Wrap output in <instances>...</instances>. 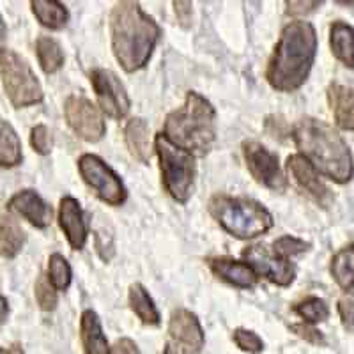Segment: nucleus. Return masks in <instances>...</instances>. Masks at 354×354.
Here are the masks:
<instances>
[{
    "label": "nucleus",
    "mask_w": 354,
    "mask_h": 354,
    "mask_svg": "<svg viewBox=\"0 0 354 354\" xmlns=\"http://www.w3.org/2000/svg\"><path fill=\"white\" fill-rule=\"evenodd\" d=\"M317 53V36L308 21H290L280 34L273 50L266 78L280 93H292L301 87L314 66Z\"/></svg>",
    "instance_id": "1"
},
{
    "label": "nucleus",
    "mask_w": 354,
    "mask_h": 354,
    "mask_svg": "<svg viewBox=\"0 0 354 354\" xmlns=\"http://www.w3.org/2000/svg\"><path fill=\"white\" fill-rule=\"evenodd\" d=\"M112 50L117 62L128 73L149 62L161 36V28L137 2H117L110 15Z\"/></svg>",
    "instance_id": "2"
},
{
    "label": "nucleus",
    "mask_w": 354,
    "mask_h": 354,
    "mask_svg": "<svg viewBox=\"0 0 354 354\" xmlns=\"http://www.w3.org/2000/svg\"><path fill=\"white\" fill-rule=\"evenodd\" d=\"M290 137L301 156H305L319 174L330 177L338 185L351 181L354 172L353 156L349 145L337 129L314 117H303L294 124Z\"/></svg>",
    "instance_id": "3"
},
{
    "label": "nucleus",
    "mask_w": 354,
    "mask_h": 354,
    "mask_svg": "<svg viewBox=\"0 0 354 354\" xmlns=\"http://www.w3.org/2000/svg\"><path fill=\"white\" fill-rule=\"evenodd\" d=\"M163 137L192 156L209 153L216 140V110L211 101L189 91L185 105L167 115Z\"/></svg>",
    "instance_id": "4"
},
{
    "label": "nucleus",
    "mask_w": 354,
    "mask_h": 354,
    "mask_svg": "<svg viewBox=\"0 0 354 354\" xmlns=\"http://www.w3.org/2000/svg\"><path fill=\"white\" fill-rule=\"evenodd\" d=\"M209 213L221 229L238 239H254L273 227L270 211L246 197L214 195L209 201Z\"/></svg>",
    "instance_id": "5"
},
{
    "label": "nucleus",
    "mask_w": 354,
    "mask_h": 354,
    "mask_svg": "<svg viewBox=\"0 0 354 354\" xmlns=\"http://www.w3.org/2000/svg\"><path fill=\"white\" fill-rule=\"evenodd\" d=\"M154 151L160 160L163 186L174 201L186 204L194 194L192 189H194L195 174H197L195 156L170 144L163 137V133H158L154 137Z\"/></svg>",
    "instance_id": "6"
},
{
    "label": "nucleus",
    "mask_w": 354,
    "mask_h": 354,
    "mask_svg": "<svg viewBox=\"0 0 354 354\" xmlns=\"http://www.w3.org/2000/svg\"><path fill=\"white\" fill-rule=\"evenodd\" d=\"M0 77L9 101L17 109L37 105L43 101V87L39 80L18 53L6 52L0 57Z\"/></svg>",
    "instance_id": "7"
},
{
    "label": "nucleus",
    "mask_w": 354,
    "mask_h": 354,
    "mask_svg": "<svg viewBox=\"0 0 354 354\" xmlns=\"http://www.w3.org/2000/svg\"><path fill=\"white\" fill-rule=\"evenodd\" d=\"M78 170L84 181L103 202L110 205H121L128 197L124 183L105 161L96 154H84L78 160Z\"/></svg>",
    "instance_id": "8"
},
{
    "label": "nucleus",
    "mask_w": 354,
    "mask_h": 354,
    "mask_svg": "<svg viewBox=\"0 0 354 354\" xmlns=\"http://www.w3.org/2000/svg\"><path fill=\"white\" fill-rule=\"evenodd\" d=\"M69 128L85 142H100L105 137L106 124L101 110L84 96H69L64 103Z\"/></svg>",
    "instance_id": "9"
},
{
    "label": "nucleus",
    "mask_w": 354,
    "mask_h": 354,
    "mask_svg": "<svg viewBox=\"0 0 354 354\" xmlns=\"http://www.w3.org/2000/svg\"><path fill=\"white\" fill-rule=\"evenodd\" d=\"M243 156L255 181L273 192H283L287 188L286 176L280 169L278 156L268 147L259 142L246 140L243 142Z\"/></svg>",
    "instance_id": "10"
},
{
    "label": "nucleus",
    "mask_w": 354,
    "mask_h": 354,
    "mask_svg": "<svg viewBox=\"0 0 354 354\" xmlns=\"http://www.w3.org/2000/svg\"><path fill=\"white\" fill-rule=\"evenodd\" d=\"M91 84L96 93L97 103L106 115L113 119L126 117V113L129 112V96L115 73L101 68L93 69Z\"/></svg>",
    "instance_id": "11"
},
{
    "label": "nucleus",
    "mask_w": 354,
    "mask_h": 354,
    "mask_svg": "<svg viewBox=\"0 0 354 354\" xmlns=\"http://www.w3.org/2000/svg\"><path fill=\"white\" fill-rule=\"evenodd\" d=\"M243 259L248 262L259 277H266L270 282L280 287H287L294 282L296 268L289 262V259L280 257L274 254L273 248L262 245H252L243 250Z\"/></svg>",
    "instance_id": "12"
},
{
    "label": "nucleus",
    "mask_w": 354,
    "mask_h": 354,
    "mask_svg": "<svg viewBox=\"0 0 354 354\" xmlns=\"http://www.w3.org/2000/svg\"><path fill=\"white\" fill-rule=\"evenodd\" d=\"M169 333L185 354L201 353L205 344L204 330L197 315L185 308L174 310L170 315Z\"/></svg>",
    "instance_id": "13"
},
{
    "label": "nucleus",
    "mask_w": 354,
    "mask_h": 354,
    "mask_svg": "<svg viewBox=\"0 0 354 354\" xmlns=\"http://www.w3.org/2000/svg\"><path fill=\"white\" fill-rule=\"evenodd\" d=\"M287 170H289L294 181H296V185L308 197L314 198L317 204H321L322 207H328L331 204L333 195H331L330 188L322 183L315 167L305 156H301V154H290L287 158Z\"/></svg>",
    "instance_id": "14"
},
{
    "label": "nucleus",
    "mask_w": 354,
    "mask_h": 354,
    "mask_svg": "<svg viewBox=\"0 0 354 354\" xmlns=\"http://www.w3.org/2000/svg\"><path fill=\"white\" fill-rule=\"evenodd\" d=\"M6 207L12 213L20 214L30 225L37 227V229H46L53 220L52 205L46 204L34 189H21V192L15 194L9 198Z\"/></svg>",
    "instance_id": "15"
},
{
    "label": "nucleus",
    "mask_w": 354,
    "mask_h": 354,
    "mask_svg": "<svg viewBox=\"0 0 354 354\" xmlns=\"http://www.w3.org/2000/svg\"><path fill=\"white\" fill-rule=\"evenodd\" d=\"M59 225L73 250H82L87 241V223L77 198L64 197L59 204Z\"/></svg>",
    "instance_id": "16"
},
{
    "label": "nucleus",
    "mask_w": 354,
    "mask_h": 354,
    "mask_svg": "<svg viewBox=\"0 0 354 354\" xmlns=\"http://www.w3.org/2000/svg\"><path fill=\"white\" fill-rule=\"evenodd\" d=\"M209 268L218 278L239 289H252L257 283V271L248 262L236 261L230 257H216L209 261Z\"/></svg>",
    "instance_id": "17"
},
{
    "label": "nucleus",
    "mask_w": 354,
    "mask_h": 354,
    "mask_svg": "<svg viewBox=\"0 0 354 354\" xmlns=\"http://www.w3.org/2000/svg\"><path fill=\"white\" fill-rule=\"evenodd\" d=\"M80 337L85 354H112L100 317L94 310H84L80 319Z\"/></svg>",
    "instance_id": "18"
},
{
    "label": "nucleus",
    "mask_w": 354,
    "mask_h": 354,
    "mask_svg": "<svg viewBox=\"0 0 354 354\" xmlns=\"http://www.w3.org/2000/svg\"><path fill=\"white\" fill-rule=\"evenodd\" d=\"M328 101L338 128L354 131V93L349 87L331 84L328 87Z\"/></svg>",
    "instance_id": "19"
},
{
    "label": "nucleus",
    "mask_w": 354,
    "mask_h": 354,
    "mask_svg": "<svg viewBox=\"0 0 354 354\" xmlns=\"http://www.w3.org/2000/svg\"><path fill=\"white\" fill-rule=\"evenodd\" d=\"M124 138L131 156L140 161V163H149L151 154H153L151 131L147 122L142 117H133V119H129L124 128Z\"/></svg>",
    "instance_id": "20"
},
{
    "label": "nucleus",
    "mask_w": 354,
    "mask_h": 354,
    "mask_svg": "<svg viewBox=\"0 0 354 354\" xmlns=\"http://www.w3.org/2000/svg\"><path fill=\"white\" fill-rule=\"evenodd\" d=\"M330 46L333 55L347 68H354V28L344 21L330 27Z\"/></svg>",
    "instance_id": "21"
},
{
    "label": "nucleus",
    "mask_w": 354,
    "mask_h": 354,
    "mask_svg": "<svg viewBox=\"0 0 354 354\" xmlns=\"http://www.w3.org/2000/svg\"><path fill=\"white\" fill-rule=\"evenodd\" d=\"M25 245V232L17 220L9 214L0 216V255L15 259Z\"/></svg>",
    "instance_id": "22"
},
{
    "label": "nucleus",
    "mask_w": 354,
    "mask_h": 354,
    "mask_svg": "<svg viewBox=\"0 0 354 354\" xmlns=\"http://www.w3.org/2000/svg\"><path fill=\"white\" fill-rule=\"evenodd\" d=\"M30 6H32L34 17L43 27L61 30L68 25L69 12L61 2H57V0H32Z\"/></svg>",
    "instance_id": "23"
},
{
    "label": "nucleus",
    "mask_w": 354,
    "mask_h": 354,
    "mask_svg": "<svg viewBox=\"0 0 354 354\" xmlns=\"http://www.w3.org/2000/svg\"><path fill=\"white\" fill-rule=\"evenodd\" d=\"M129 306L138 319L147 326H158L161 321L160 312L154 305L153 298L149 296L147 289L142 283H133L129 287Z\"/></svg>",
    "instance_id": "24"
},
{
    "label": "nucleus",
    "mask_w": 354,
    "mask_h": 354,
    "mask_svg": "<svg viewBox=\"0 0 354 354\" xmlns=\"http://www.w3.org/2000/svg\"><path fill=\"white\" fill-rule=\"evenodd\" d=\"M24 160L21 153V142L17 131L9 122L0 119V167L12 169L18 167Z\"/></svg>",
    "instance_id": "25"
},
{
    "label": "nucleus",
    "mask_w": 354,
    "mask_h": 354,
    "mask_svg": "<svg viewBox=\"0 0 354 354\" xmlns=\"http://www.w3.org/2000/svg\"><path fill=\"white\" fill-rule=\"evenodd\" d=\"M331 277L344 290H351L354 287V245L344 246L338 250L331 259L330 266Z\"/></svg>",
    "instance_id": "26"
},
{
    "label": "nucleus",
    "mask_w": 354,
    "mask_h": 354,
    "mask_svg": "<svg viewBox=\"0 0 354 354\" xmlns=\"http://www.w3.org/2000/svg\"><path fill=\"white\" fill-rule=\"evenodd\" d=\"M36 53L41 69L48 75L59 71L64 64V52H62L61 44L57 43L53 37L41 36L36 43Z\"/></svg>",
    "instance_id": "27"
},
{
    "label": "nucleus",
    "mask_w": 354,
    "mask_h": 354,
    "mask_svg": "<svg viewBox=\"0 0 354 354\" xmlns=\"http://www.w3.org/2000/svg\"><path fill=\"white\" fill-rule=\"evenodd\" d=\"M294 312L306 322V324H317V322L326 321L330 315L326 301L317 296H308L294 305Z\"/></svg>",
    "instance_id": "28"
},
{
    "label": "nucleus",
    "mask_w": 354,
    "mask_h": 354,
    "mask_svg": "<svg viewBox=\"0 0 354 354\" xmlns=\"http://www.w3.org/2000/svg\"><path fill=\"white\" fill-rule=\"evenodd\" d=\"M73 271L68 259L61 254H52L48 259V280L57 290H66L71 283Z\"/></svg>",
    "instance_id": "29"
},
{
    "label": "nucleus",
    "mask_w": 354,
    "mask_h": 354,
    "mask_svg": "<svg viewBox=\"0 0 354 354\" xmlns=\"http://www.w3.org/2000/svg\"><path fill=\"white\" fill-rule=\"evenodd\" d=\"M308 248H310L308 243H305L303 239L292 238V236H282V238H278L277 241L273 243V252L283 259H289L292 257V255L303 254V252H306Z\"/></svg>",
    "instance_id": "30"
},
{
    "label": "nucleus",
    "mask_w": 354,
    "mask_h": 354,
    "mask_svg": "<svg viewBox=\"0 0 354 354\" xmlns=\"http://www.w3.org/2000/svg\"><path fill=\"white\" fill-rule=\"evenodd\" d=\"M232 338H234V342H236V346H238L241 351H245V353L257 354V353H262V349H264L262 338L259 337L257 333H254V331L245 330V328L234 330Z\"/></svg>",
    "instance_id": "31"
},
{
    "label": "nucleus",
    "mask_w": 354,
    "mask_h": 354,
    "mask_svg": "<svg viewBox=\"0 0 354 354\" xmlns=\"http://www.w3.org/2000/svg\"><path fill=\"white\" fill-rule=\"evenodd\" d=\"M36 299L37 305L44 312H50V310H53L57 306V289L50 283L48 278L43 277V274H41L39 280L36 282Z\"/></svg>",
    "instance_id": "32"
},
{
    "label": "nucleus",
    "mask_w": 354,
    "mask_h": 354,
    "mask_svg": "<svg viewBox=\"0 0 354 354\" xmlns=\"http://www.w3.org/2000/svg\"><path fill=\"white\" fill-rule=\"evenodd\" d=\"M30 145L41 156H46L52 151V133L44 124H37L30 129Z\"/></svg>",
    "instance_id": "33"
},
{
    "label": "nucleus",
    "mask_w": 354,
    "mask_h": 354,
    "mask_svg": "<svg viewBox=\"0 0 354 354\" xmlns=\"http://www.w3.org/2000/svg\"><path fill=\"white\" fill-rule=\"evenodd\" d=\"M338 314L347 331H354V299L351 296H344L338 301Z\"/></svg>",
    "instance_id": "34"
},
{
    "label": "nucleus",
    "mask_w": 354,
    "mask_h": 354,
    "mask_svg": "<svg viewBox=\"0 0 354 354\" xmlns=\"http://www.w3.org/2000/svg\"><path fill=\"white\" fill-rule=\"evenodd\" d=\"M290 330L298 335V337L305 338L306 342L317 344V346L319 344H324V337H322V333L319 330H315L312 324H306V322H301V324H292Z\"/></svg>",
    "instance_id": "35"
},
{
    "label": "nucleus",
    "mask_w": 354,
    "mask_h": 354,
    "mask_svg": "<svg viewBox=\"0 0 354 354\" xmlns=\"http://www.w3.org/2000/svg\"><path fill=\"white\" fill-rule=\"evenodd\" d=\"M322 2H296V0H292V2H286L287 6V15L289 17H303V15H308V12L315 11V9L321 6Z\"/></svg>",
    "instance_id": "36"
},
{
    "label": "nucleus",
    "mask_w": 354,
    "mask_h": 354,
    "mask_svg": "<svg viewBox=\"0 0 354 354\" xmlns=\"http://www.w3.org/2000/svg\"><path fill=\"white\" fill-rule=\"evenodd\" d=\"M174 11H176L179 24L183 27H188L192 21V2H174Z\"/></svg>",
    "instance_id": "37"
},
{
    "label": "nucleus",
    "mask_w": 354,
    "mask_h": 354,
    "mask_svg": "<svg viewBox=\"0 0 354 354\" xmlns=\"http://www.w3.org/2000/svg\"><path fill=\"white\" fill-rule=\"evenodd\" d=\"M112 354H140L138 351L137 344L129 340V338H121V340H117L115 346H113Z\"/></svg>",
    "instance_id": "38"
},
{
    "label": "nucleus",
    "mask_w": 354,
    "mask_h": 354,
    "mask_svg": "<svg viewBox=\"0 0 354 354\" xmlns=\"http://www.w3.org/2000/svg\"><path fill=\"white\" fill-rule=\"evenodd\" d=\"M8 315H9V303L8 299L2 296V292H0V324H4Z\"/></svg>",
    "instance_id": "39"
},
{
    "label": "nucleus",
    "mask_w": 354,
    "mask_h": 354,
    "mask_svg": "<svg viewBox=\"0 0 354 354\" xmlns=\"http://www.w3.org/2000/svg\"><path fill=\"white\" fill-rule=\"evenodd\" d=\"M6 37H8V27L4 24V18L0 15V53L4 55V48H6Z\"/></svg>",
    "instance_id": "40"
},
{
    "label": "nucleus",
    "mask_w": 354,
    "mask_h": 354,
    "mask_svg": "<svg viewBox=\"0 0 354 354\" xmlns=\"http://www.w3.org/2000/svg\"><path fill=\"white\" fill-rule=\"evenodd\" d=\"M163 354H185L179 347L172 346V344H167L165 349H163Z\"/></svg>",
    "instance_id": "41"
},
{
    "label": "nucleus",
    "mask_w": 354,
    "mask_h": 354,
    "mask_svg": "<svg viewBox=\"0 0 354 354\" xmlns=\"http://www.w3.org/2000/svg\"><path fill=\"white\" fill-rule=\"evenodd\" d=\"M0 354H24V353L20 351V347L15 346L12 349H9V351H6V349H2V347H0Z\"/></svg>",
    "instance_id": "42"
}]
</instances>
